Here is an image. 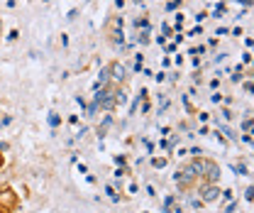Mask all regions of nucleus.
Here are the masks:
<instances>
[{
	"mask_svg": "<svg viewBox=\"0 0 254 213\" xmlns=\"http://www.w3.org/2000/svg\"><path fill=\"white\" fill-rule=\"evenodd\" d=\"M0 213H10V211H7V209H2V206H0Z\"/></svg>",
	"mask_w": 254,
	"mask_h": 213,
	"instance_id": "obj_16",
	"label": "nucleus"
},
{
	"mask_svg": "<svg viewBox=\"0 0 254 213\" xmlns=\"http://www.w3.org/2000/svg\"><path fill=\"white\" fill-rule=\"evenodd\" d=\"M242 2H245V5H250V2H252V0H242Z\"/></svg>",
	"mask_w": 254,
	"mask_h": 213,
	"instance_id": "obj_17",
	"label": "nucleus"
},
{
	"mask_svg": "<svg viewBox=\"0 0 254 213\" xmlns=\"http://www.w3.org/2000/svg\"><path fill=\"white\" fill-rule=\"evenodd\" d=\"M200 177L208 184H218V179H220V167L215 162H210V159H203V174Z\"/></svg>",
	"mask_w": 254,
	"mask_h": 213,
	"instance_id": "obj_2",
	"label": "nucleus"
},
{
	"mask_svg": "<svg viewBox=\"0 0 254 213\" xmlns=\"http://www.w3.org/2000/svg\"><path fill=\"white\" fill-rule=\"evenodd\" d=\"M218 196H220L218 184H208V186H203V191H200V201H203V204H213V201H218Z\"/></svg>",
	"mask_w": 254,
	"mask_h": 213,
	"instance_id": "obj_4",
	"label": "nucleus"
},
{
	"mask_svg": "<svg viewBox=\"0 0 254 213\" xmlns=\"http://www.w3.org/2000/svg\"><path fill=\"white\" fill-rule=\"evenodd\" d=\"M108 76H110V81H115V84H125L127 69L120 64V61H113V64L108 66Z\"/></svg>",
	"mask_w": 254,
	"mask_h": 213,
	"instance_id": "obj_3",
	"label": "nucleus"
},
{
	"mask_svg": "<svg viewBox=\"0 0 254 213\" xmlns=\"http://www.w3.org/2000/svg\"><path fill=\"white\" fill-rule=\"evenodd\" d=\"M49 125H52V127H57V125H59V115H57V113H52V115H49Z\"/></svg>",
	"mask_w": 254,
	"mask_h": 213,
	"instance_id": "obj_10",
	"label": "nucleus"
},
{
	"mask_svg": "<svg viewBox=\"0 0 254 213\" xmlns=\"http://www.w3.org/2000/svg\"><path fill=\"white\" fill-rule=\"evenodd\" d=\"M139 42H142V44H147V42H149V34H147V32H142V34H139Z\"/></svg>",
	"mask_w": 254,
	"mask_h": 213,
	"instance_id": "obj_14",
	"label": "nucleus"
},
{
	"mask_svg": "<svg viewBox=\"0 0 254 213\" xmlns=\"http://www.w3.org/2000/svg\"><path fill=\"white\" fill-rule=\"evenodd\" d=\"M245 199H247V201H252V199H254V189H252V186L245 191Z\"/></svg>",
	"mask_w": 254,
	"mask_h": 213,
	"instance_id": "obj_11",
	"label": "nucleus"
},
{
	"mask_svg": "<svg viewBox=\"0 0 254 213\" xmlns=\"http://www.w3.org/2000/svg\"><path fill=\"white\" fill-rule=\"evenodd\" d=\"M186 172H189L193 179H200V174H203V159H193L189 167H186Z\"/></svg>",
	"mask_w": 254,
	"mask_h": 213,
	"instance_id": "obj_6",
	"label": "nucleus"
},
{
	"mask_svg": "<svg viewBox=\"0 0 254 213\" xmlns=\"http://www.w3.org/2000/svg\"><path fill=\"white\" fill-rule=\"evenodd\" d=\"M152 164H154V167H164V164H166V159H164V157H159V159H154Z\"/></svg>",
	"mask_w": 254,
	"mask_h": 213,
	"instance_id": "obj_13",
	"label": "nucleus"
},
{
	"mask_svg": "<svg viewBox=\"0 0 254 213\" xmlns=\"http://www.w3.org/2000/svg\"><path fill=\"white\" fill-rule=\"evenodd\" d=\"M232 172H237V174H247V167H245V164H232Z\"/></svg>",
	"mask_w": 254,
	"mask_h": 213,
	"instance_id": "obj_8",
	"label": "nucleus"
},
{
	"mask_svg": "<svg viewBox=\"0 0 254 213\" xmlns=\"http://www.w3.org/2000/svg\"><path fill=\"white\" fill-rule=\"evenodd\" d=\"M0 30H2V22H0Z\"/></svg>",
	"mask_w": 254,
	"mask_h": 213,
	"instance_id": "obj_18",
	"label": "nucleus"
},
{
	"mask_svg": "<svg viewBox=\"0 0 254 213\" xmlns=\"http://www.w3.org/2000/svg\"><path fill=\"white\" fill-rule=\"evenodd\" d=\"M17 34H20V32H17V30H12V32H10V37H7V39H10V42H15V39H17Z\"/></svg>",
	"mask_w": 254,
	"mask_h": 213,
	"instance_id": "obj_15",
	"label": "nucleus"
},
{
	"mask_svg": "<svg viewBox=\"0 0 254 213\" xmlns=\"http://www.w3.org/2000/svg\"><path fill=\"white\" fill-rule=\"evenodd\" d=\"M174 182L179 184V189H190L195 179L190 177V174H189V172H186V169H181V172H176V177H174Z\"/></svg>",
	"mask_w": 254,
	"mask_h": 213,
	"instance_id": "obj_5",
	"label": "nucleus"
},
{
	"mask_svg": "<svg viewBox=\"0 0 254 213\" xmlns=\"http://www.w3.org/2000/svg\"><path fill=\"white\" fill-rule=\"evenodd\" d=\"M108 84H110V76H108V69H100V74H98V81H95V91H98V89H105V86H108Z\"/></svg>",
	"mask_w": 254,
	"mask_h": 213,
	"instance_id": "obj_7",
	"label": "nucleus"
},
{
	"mask_svg": "<svg viewBox=\"0 0 254 213\" xmlns=\"http://www.w3.org/2000/svg\"><path fill=\"white\" fill-rule=\"evenodd\" d=\"M98 108H103V110H113L115 106H118V101H115V91L113 89H98L95 91V101H93Z\"/></svg>",
	"mask_w": 254,
	"mask_h": 213,
	"instance_id": "obj_1",
	"label": "nucleus"
},
{
	"mask_svg": "<svg viewBox=\"0 0 254 213\" xmlns=\"http://www.w3.org/2000/svg\"><path fill=\"white\" fill-rule=\"evenodd\" d=\"M95 113H98V106H95V103H91V106H88V115H91V118H93Z\"/></svg>",
	"mask_w": 254,
	"mask_h": 213,
	"instance_id": "obj_12",
	"label": "nucleus"
},
{
	"mask_svg": "<svg viewBox=\"0 0 254 213\" xmlns=\"http://www.w3.org/2000/svg\"><path fill=\"white\" fill-rule=\"evenodd\" d=\"M105 194H108L113 201H118V194H115V189H113V186H105Z\"/></svg>",
	"mask_w": 254,
	"mask_h": 213,
	"instance_id": "obj_9",
	"label": "nucleus"
}]
</instances>
